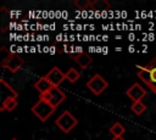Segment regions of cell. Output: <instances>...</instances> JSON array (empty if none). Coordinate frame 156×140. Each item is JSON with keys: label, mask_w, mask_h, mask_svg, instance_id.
<instances>
[{"label": "cell", "mask_w": 156, "mask_h": 140, "mask_svg": "<svg viewBox=\"0 0 156 140\" xmlns=\"http://www.w3.org/2000/svg\"><path fill=\"white\" fill-rule=\"evenodd\" d=\"M91 9L96 11H104L110 9V4L105 0H94L91 1Z\"/></svg>", "instance_id": "cell-14"}, {"label": "cell", "mask_w": 156, "mask_h": 140, "mask_svg": "<svg viewBox=\"0 0 156 140\" xmlns=\"http://www.w3.org/2000/svg\"><path fill=\"white\" fill-rule=\"evenodd\" d=\"M79 10H85L88 7H91V1L89 0H74L73 2Z\"/></svg>", "instance_id": "cell-17"}, {"label": "cell", "mask_w": 156, "mask_h": 140, "mask_svg": "<svg viewBox=\"0 0 156 140\" xmlns=\"http://www.w3.org/2000/svg\"><path fill=\"white\" fill-rule=\"evenodd\" d=\"M79 78H80V73H79L76 68H69V69L66 72V79H67L69 83H76Z\"/></svg>", "instance_id": "cell-16"}, {"label": "cell", "mask_w": 156, "mask_h": 140, "mask_svg": "<svg viewBox=\"0 0 156 140\" xmlns=\"http://www.w3.org/2000/svg\"><path fill=\"white\" fill-rule=\"evenodd\" d=\"M73 61L82 68V69H85L91 62H93V58L90 55H88L87 52H80V54H77L73 56Z\"/></svg>", "instance_id": "cell-11"}, {"label": "cell", "mask_w": 156, "mask_h": 140, "mask_svg": "<svg viewBox=\"0 0 156 140\" xmlns=\"http://www.w3.org/2000/svg\"><path fill=\"white\" fill-rule=\"evenodd\" d=\"M130 110L133 111V113H135L136 116H140L145 112L146 110V106L143 101H138V102H133L132 106H130Z\"/></svg>", "instance_id": "cell-15"}, {"label": "cell", "mask_w": 156, "mask_h": 140, "mask_svg": "<svg viewBox=\"0 0 156 140\" xmlns=\"http://www.w3.org/2000/svg\"><path fill=\"white\" fill-rule=\"evenodd\" d=\"M0 95H1V102L7 100V99H10V97L16 99L18 96L17 91L11 85H9L4 78L0 79Z\"/></svg>", "instance_id": "cell-9"}, {"label": "cell", "mask_w": 156, "mask_h": 140, "mask_svg": "<svg viewBox=\"0 0 156 140\" xmlns=\"http://www.w3.org/2000/svg\"><path fill=\"white\" fill-rule=\"evenodd\" d=\"M16 107H17V100L10 97V99H7V100H5V101L1 102L0 111H9V112H11V111H13Z\"/></svg>", "instance_id": "cell-12"}, {"label": "cell", "mask_w": 156, "mask_h": 140, "mask_svg": "<svg viewBox=\"0 0 156 140\" xmlns=\"http://www.w3.org/2000/svg\"><path fill=\"white\" fill-rule=\"evenodd\" d=\"M127 96L133 101V102H138V101H141L143 97H145L146 95V89L143 88L140 84L138 83H133L126 91Z\"/></svg>", "instance_id": "cell-6"}, {"label": "cell", "mask_w": 156, "mask_h": 140, "mask_svg": "<svg viewBox=\"0 0 156 140\" xmlns=\"http://www.w3.org/2000/svg\"><path fill=\"white\" fill-rule=\"evenodd\" d=\"M55 107L50 103V102H48L46 100H44V99H40L39 97V100L33 105V107H32V112L35 114V117H38L39 118V121H41V122H45L50 116H52V113L55 112Z\"/></svg>", "instance_id": "cell-2"}, {"label": "cell", "mask_w": 156, "mask_h": 140, "mask_svg": "<svg viewBox=\"0 0 156 140\" xmlns=\"http://www.w3.org/2000/svg\"><path fill=\"white\" fill-rule=\"evenodd\" d=\"M55 124L63 131V133H69L77 124L78 119L69 112V111H63L55 121Z\"/></svg>", "instance_id": "cell-3"}, {"label": "cell", "mask_w": 156, "mask_h": 140, "mask_svg": "<svg viewBox=\"0 0 156 140\" xmlns=\"http://www.w3.org/2000/svg\"><path fill=\"white\" fill-rule=\"evenodd\" d=\"M138 72L136 75L140 78L143 83L147 85V88L156 94V56L149 62L146 66H136Z\"/></svg>", "instance_id": "cell-1"}, {"label": "cell", "mask_w": 156, "mask_h": 140, "mask_svg": "<svg viewBox=\"0 0 156 140\" xmlns=\"http://www.w3.org/2000/svg\"><path fill=\"white\" fill-rule=\"evenodd\" d=\"M11 140H17V139H16V138H12V139H11Z\"/></svg>", "instance_id": "cell-19"}, {"label": "cell", "mask_w": 156, "mask_h": 140, "mask_svg": "<svg viewBox=\"0 0 156 140\" xmlns=\"http://www.w3.org/2000/svg\"><path fill=\"white\" fill-rule=\"evenodd\" d=\"M54 86H58L65 79H66V73H63L60 68L54 67L51 71H49L45 75H44Z\"/></svg>", "instance_id": "cell-8"}, {"label": "cell", "mask_w": 156, "mask_h": 140, "mask_svg": "<svg viewBox=\"0 0 156 140\" xmlns=\"http://www.w3.org/2000/svg\"><path fill=\"white\" fill-rule=\"evenodd\" d=\"M107 86H108L107 80H106L101 74H99V73L94 74V75L87 82V88H88L93 94H95V95H101V94L106 90Z\"/></svg>", "instance_id": "cell-4"}, {"label": "cell", "mask_w": 156, "mask_h": 140, "mask_svg": "<svg viewBox=\"0 0 156 140\" xmlns=\"http://www.w3.org/2000/svg\"><path fill=\"white\" fill-rule=\"evenodd\" d=\"M40 99L46 100L48 102H50V103L56 108L58 105H61V103L65 101L66 94H65L58 86H54L49 93H46V94H44V95H40Z\"/></svg>", "instance_id": "cell-5"}, {"label": "cell", "mask_w": 156, "mask_h": 140, "mask_svg": "<svg viewBox=\"0 0 156 140\" xmlns=\"http://www.w3.org/2000/svg\"><path fill=\"white\" fill-rule=\"evenodd\" d=\"M34 88H35V90L39 91L40 95H44V94L49 93V91L54 88V85H52L45 77H41V78H39V79L34 83Z\"/></svg>", "instance_id": "cell-10"}, {"label": "cell", "mask_w": 156, "mask_h": 140, "mask_svg": "<svg viewBox=\"0 0 156 140\" xmlns=\"http://www.w3.org/2000/svg\"><path fill=\"white\" fill-rule=\"evenodd\" d=\"M112 140H124V139H123L122 136H113Z\"/></svg>", "instance_id": "cell-18"}, {"label": "cell", "mask_w": 156, "mask_h": 140, "mask_svg": "<svg viewBox=\"0 0 156 140\" xmlns=\"http://www.w3.org/2000/svg\"><path fill=\"white\" fill-rule=\"evenodd\" d=\"M126 131V128L122 123L119 122H116L112 124V127L110 128V133L113 135V136H122V134Z\"/></svg>", "instance_id": "cell-13"}, {"label": "cell", "mask_w": 156, "mask_h": 140, "mask_svg": "<svg viewBox=\"0 0 156 140\" xmlns=\"http://www.w3.org/2000/svg\"><path fill=\"white\" fill-rule=\"evenodd\" d=\"M23 63H24V61H23V58H22L20 55L12 54V55L10 56V58H7L5 62L1 63V66L5 67V68H7L10 72L15 73V72H17V71L22 67Z\"/></svg>", "instance_id": "cell-7"}]
</instances>
